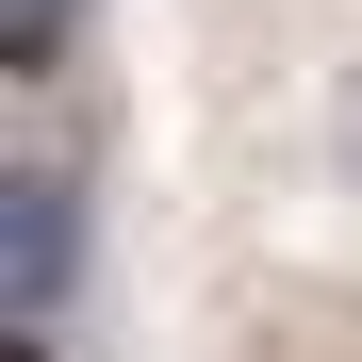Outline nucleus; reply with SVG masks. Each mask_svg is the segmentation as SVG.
Returning <instances> with one entry per match:
<instances>
[{"label":"nucleus","instance_id":"nucleus-2","mask_svg":"<svg viewBox=\"0 0 362 362\" xmlns=\"http://www.w3.org/2000/svg\"><path fill=\"white\" fill-rule=\"evenodd\" d=\"M66 49H83V0H0V66L17 83H49Z\"/></svg>","mask_w":362,"mask_h":362},{"label":"nucleus","instance_id":"nucleus-3","mask_svg":"<svg viewBox=\"0 0 362 362\" xmlns=\"http://www.w3.org/2000/svg\"><path fill=\"white\" fill-rule=\"evenodd\" d=\"M329 165L362 181V66H346V99H329Z\"/></svg>","mask_w":362,"mask_h":362},{"label":"nucleus","instance_id":"nucleus-1","mask_svg":"<svg viewBox=\"0 0 362 362\" xmlns=\"http://www.w3.org/2000/svg\"><path fill=\"white\" fill-rule=\"evenodd\" d=\"M66 296H83V165L17 148V181H0V362H49Z\"/></svg>","mask_w":362,"mask_h":362}]
</instances>
